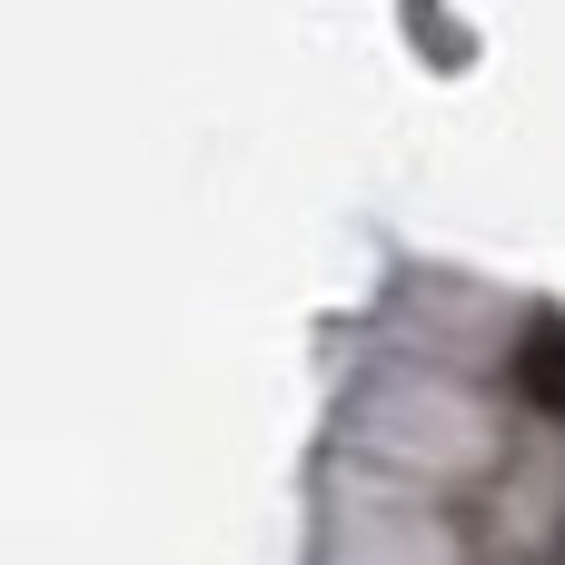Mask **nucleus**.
I'll return each mask as SVG.
<instances>
[{"label":"nucleus","instance_id":"1","mask_svg":"<svg viewBox=\"0 0 565 565\" xmlns=\"http://www.w3.org/2000/svg\"><path fill=\"white\" fill-rule=\"evenodd\" d=\"M507 377H516V397H526V407L565 417V318H526V328H516Z\"/></svg>","mask_w":565,"mask_h":565}]
</instances>
